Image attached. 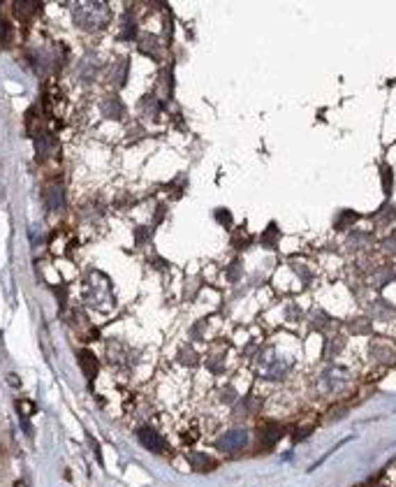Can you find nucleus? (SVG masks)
I'll return each mask as SVG.
<instances>
[{"mask_svg":"<svg viewBox=\"0 0 396 487\" xmlns=\"http://www.w3.org/2000/svg\"><path fill=\"white\" fill-rule=\"evenodd\" d=\"M17 487H24V483H17Z\"/></svg>","mask_w":396,"mask_h":487,"instance_id":"7ed1b4c3","label":"nucleus"},{"mask_svg":"<svg viewBox=\"0 0 396 487\" xmlns=\"http://www.w3.org/2000/svg\"><path fill=\"white\" fill-rule=\"evenodd\" d=\"M79 362H81V367H83V372H86L88 378H93L95 372H97V362L93 358V353H90V351H81L79 353Z\"/></svg>","mask_w":396,"mask_h":487,"instance_id":"f03ea898","label":"nucleus"},{"mask_svg":"<svg viewBox=\"0 0 396 487\" xmlns=\"http://www.w3.org/2000/svg\"><path fill=\"white\" fill-rule=\"evenodd\" d=\"M139 441H142L146 448L153 450V452H163L165 450V441L153 429H139Z\"/></svg>","mask_w":396,"mask_h":487,"instance_id":"f257e3e1","label":"nucleus"}]
</instances>
